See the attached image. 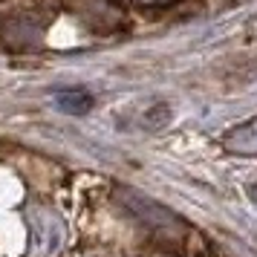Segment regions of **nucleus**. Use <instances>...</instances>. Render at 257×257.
Returning a JSON list of instances; mask_svg holds the SVG:
<instances>
[{
	"mask_svg": "<svg viewBox=\"0 0 257 257\" xmlns=\"http://www.w3.org/2000/svg\"><path fill=\"white\" fill-rule=\"evenodd\" d=\"M55 98H58V107H61V110L75 113V116H81V113H87V110L93 107V98L84 93V90H61Z\"/></svg>",
	"mask_w": 257,
	"mask_h": 257,
	"instance_id": "20e7f679",
	"label": "nucleus"
},
{
	"mask_svg": "<svg viewBox=\"0 0 257 257\" xmlns=\"http://www.w3.org/2000/svg\"><path fill=\"white\" fill-rule=\"evenodd\" d=\"M127 3H145V6H159V3H168V0H127Z\"/></svg>",
	"mask_w": 257,
	"mask_h": 257,
	"instance_id": "39448f33",
	"label": "nucleus"
},
{
	"mask_svg": "<svg viewBox=\"0 0 257 257\" xmlns=\"http://www.w3.org/2000/svg\"><path fill=\"white\" fill-rule=\"evenodd\" d=\"M225 148L240 156H257V116L251 121H245L240 127H234L231 133H225Z\"/></svg>",
	"mask_w": 257,
	"mask_h": 257,
	"instance_id": "7ed1b4c3",
	"label": "nucleus"
},
{
	"mask_svg": "<svg viewBox=\"0 0 257 257\" xmlns=\"http://www.w3.org/2000/svg\"><path fill=\"white\" fill-rule=\"evenodd\" d=\"M26 228H29V257H52L67 234L61 214L44 202L26 205Z\"/></svg>",
	"mask_w": 257,
	"mask_h": 257,
	"instance_id": "f257e3e1",
	"label": "nucleus"
},
{
	"mask_svg": "<svg viewBox=\"0 0 257 257\" xmlns=\"http://www.w3.org/2000/svg\"><path fill=\"white\" fill-rule=\"evenodd\" d=\"M47 21L38 18V12H18L6 18V26H3V44H12V47H32L41 41L44 29H47Z\"/></svg>",
	"mask_w": 257,
	"mask_h": 257,
	"instance_id": "f03ea898",
	"label": "nucleus"
}]
</instances>
